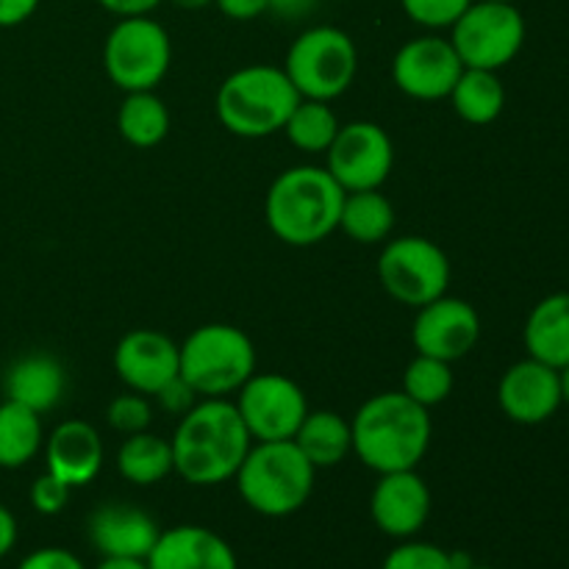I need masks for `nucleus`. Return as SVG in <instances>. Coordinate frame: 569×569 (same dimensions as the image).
<instances>
[{"mask_svg":"<svg viewBox=\"0 0 569 569\" xmlns=\"http://www.w3.org/2000/svg\"><path fill=\"white\" fill-rule=\"evenodd\" d=\"M381 569H456V561L439 545L403 542L383 559Z\"/></svg>","mask_w":569,"mask_h":569,"instance_id":"7c9ffc66","label":"nucleus"},{"mask_svg":"<svg viewBox=\"0 0 569 569\" xmlns=\"http://www.w3.org/2000/svg\"><path fill=\"white\" fill-rule=\"evenodd\" d=\"M94 569H148V559H120V556H103Z\"/></svg>","mask_w":569,"mask_h":569,"instance_id":"79ce46f5","label":"nucleus"},{"mask_svg":"<svg viewBox=\"0 0 569 569\" xmlns=\"http://www.w3.org/2000/svg\"><path fill=\"white\" fill-rule=\"evenodd\" d=\"M345 189L326 167H292L267 192V226L281 242L309 248L339 228Z\"/></svg>","mask_w":569,"mask_h":569,"instance_id":"7ed1b4c3","label":"nucleus"},{"mask_svg":"<svg viewBox=\"0 0 569 569\" xmlns=\"http://www.w3.org/2000/svg\"><path fill=\"white\" fill-rule=\"evenodd\" d=\"M353 453L378 476L415 470L431 445V417L426 406L403 392H381L356 411Z\"/></svg>","mask_w":569,"mask_h":569,"instance_id":"f03ea898","label":"nucleus"},{"mask_svg":"<svg viewBox=\"0 0 569 569\" xmlns=\"http://www.w3.org/2000/svg\"><path fill=\"white\" fill-rule=\"evenodd\" d=\"M44 459L48 472L61 478L70 489L87 487L103 467V439L89 422L67 420L56 426L44 442Z\"/></svg>","mask_w":569,"mask_h":569,"instance_id":"aec40b11","label":"nucleus"},{"mask_svg":"<svg viewBox=\"0 0 569 569\" xmlns=\"http://www.w3.org/2000/svg\"><path fill=\"white\" fill-rule=\"evenodd\" d=\"M42 415L6 398L0 403V467L20 470L44 445Z\"/></svg>","mask_w":569,"mask_h":569,"instance_id":"a878e982","label":"nucleus"},{"mask_svg":"<svg viewBox=\"0 0 569 569\" xmlns=\"http://www.w3.org/2000/svg\"><path fill=\"white\" fill-rule=\"evenodd\" d=\"M17 569H87L76 553L64 548H39L28 553Z\"/></svg>","mask_w":569,"mask_h":569,"instance_id":"c9c22d12","label":"nucleus"},{"mask_svg":"<svg viewBox=\"0 0 569 569\" xmlns=\"http://www.w3.org/2000/svg\"><path fill=\"white\" fill-rule=\"evenodd\" d=\"M217 9L222 11L231 20H256L259 14H264L270 9V0H214Z\"/></svg>","mask_w":569,"mask_h":569,"instance_id":"e433bc0d","label":"nucleus"},{"mask_svg":"<svg viewBox=\"0 0 569 569\" xmlns=\"http://www.w3.org/2000/svg\"><path fill=\"white\" fill-rule=\"evenodd\" d=\"M106 420H109V426L114 428V431H120L122 437H131V433L148 431L150 420H153V409H150L144 395H120V398H114L109 403Z\"/></svg>","mask_w":569,"mask_h":569,"instance_id":"2f4dec72","label":"nucleus"},{"mask_svg":"<svg viewBox=\"0 0 569 569\" xmlns=\"http://www.w3.org/2000/svg\"><path fill=\"white\" fill-rule=\"evenodd\" d=\"M283 131H287L289 142L303 150V153H326L333 139H337L339 120L326 100L300 98Z\"/></svg>","mask_w":569,"mask_h":569,"instance_id":"c85d7f7f","label":"nucleus"},{"mask_svg":"<svg viewBox=\"0 0 569 569\" xmlns=\"http://www.w3.org/2000/svg\"><path fill=\"white\" fill-rule=\"evenodd\" d=\"M450 44L465 67L498 72L515 61L526 44V20L515 3L472 0L450 26Z\"/></svg>","mask_w":569,"mask_h":569,"instance_id":"1a4fd4ad","label":"nucleus"},{"mask_svg":"<svg viewBox=\"0 0 569 569\" xmlns=\"http://www.w3.org/2000/svg\"><path fill=\"white\" fill-rule=\"evenodd\" d=\"M172 470L194 487H217L237 478L253 437L239 417L237 403L206 398L181 417L172 437Z\"/></svg>","mask_w":569,"mask_h":569,"instance_id":"f257e3e1","label":"nucleus"},{"mask_svg":"<svg viewBox=\"0 0 569 569\" xmlns=\"http://www.w3.org/2000/svg\"><path fill=\"white\" fill-rule=\"evenodd\" d=\"M370 515L378 531L392 539H411L431 515V492L415 470L383 472L370 498Z\"/></svg>","mask_w":569,"mask_h":569,"instance_id":"dca6fc26","label":"nucleus"},{"mask_svg":"<svg viewBox=\"0 0 569 569\" xmlns=\"http://www.w3.org/2000/svg\"><path fill=\"white\" fill-rule=\"evenodd\" d=\"M328 167L333 181L345 192H365V189H381L395 164V148L389 133L376 122H348L339 126L337 139L331 142Z\"/></svg>","mask_w":569,"mask_h":569,"instance_id":"f8f14e48","label":"nucleus"},{"mask_svg":"<svg viewBox=\"0 0 569 569\" xmlns=\"http://www.w3.org/2000/svg\"><path fill=\"white\" fill-rule=\"evenodd\" d=\"M14 545H17V520L14 515L0 503V559H6V556L11 553Z\"/></svg>","mask_w":569,"mask_h":569,"instance_id":"ea45409f","label":"nucleus"},{"mask_svg":"<svg viewBox=\"0 0 569 569\" xmlns=\"http://www.w3.org/2000/svg\"><path fill=\"white\" fill-rule=\"evenodd\" d=\"M339 228L359 244L387 242L395 231V206L378 189L345 192Z\"/></svg>","mask_w":569,"mask_h":569,"instance_id":"b1692460","label":"nucleus"},{"mask_svg":"<svg viewBox=\"0 0 569 569\" xmlns=\"http://www.w3.org/2000/svg\"><path fill=\"white\" fill-rule=\"evenodd\" d=\"M378 278L398 303L420 309L448 292L450 261L426 237L389 239L378 256Z\"/></svg>","mask_w":569,"mask_h":569,"instance_id":"9d476101","label":"nucleus"},{"mask_svg":"<svg viewBox=\"0 0 569 569\" xmlns=\"http://www.w3.org/2000/svg\"><path fill=\"white\" fill-rule=\"evenodd\" d=\"M559 383H561V403L569 406V365L559 370Z\"/></svg>","mask_w":569,"mask_h":569,"instance_id":"37998d69","label":"nucleus"},{"mask_svg":"<svg viewBox=\"0 0 569 569\" xmlns=\"http://www.w3.org/2000/svg\"><path fill=\"white\" fill-rule=\"evenodd\" d=\"M467 569H495V567H481V565H470Z\"/></svg>","mask_w":569,"mask_h":569,"instance_id":"a18cd8bd","label":"nucleus"},{"mask_svg":"<svg viewBox=\"0 0 569 569\" xmlns=\"http://www.w3.org/2000/svg\"><path fill=\"white\" fill-rule=\"evenodd\" d=\"M315 465L292 439L259 442L248 450L237 472L244 503L261 517H289L303 509L315 489Z\"/></svg>","mask_w":569,"mask_h":569,"instance_id":"39448f33","label":"nucleus"},{"mask_svg":"<svg viewBox=\"0 0 569 569\" xmlns=\"http://www.w3.org/2000/svg\"><path fill=\"white\" fill-rule=\"evenodd\" d=\"M400 392L409 395L415 403L431 409V406L445 403L450 392H453V370H450L448 361L417 353L411 365L406 367L403 389Z\"/></svg>","mask_w":569,"mask_h":569,"instance_id":"c756f323","label":"nucleus"},{"mask_svg":"<svg viewBox=\"0 0 569 569\" xmlns=\"http://www.w3.org/2000/svg\"><path fill=\"white\" fill-rule=\"evenodd\" d=\"M70 492L72 489L67 487L61 478H56L53 472H44V476H39L37 481L31 483V506L39 511V515L53 517L67 509V503H70Z\"/></svg>","mask_w":569,"mask_h":569,"instance_id":"72a5a7b5","label":"nucleus"},{"mask_svg":"<svg viewBox=\"0 0 569 569\" xmlns=\"http://www.w3.org/2000/svg\"><path fill=\"white\" fill-rule=\"evenodd\" d=\"M98 3L117 17H148L161 0H98Z\"/></svg>","mask_w":569,"mask_h":569,"instance_id":"58836bf2","label":"nucleus"},{"mask_svg":"<svg viewBox=\"0 0 569 569\" xmlns=\"http://www.w3.org/2000/svg\"><path fill=\"white\" fill-rule=\"evenodd\" d=\"M292 442L315 465V470L342 465L348 453H353L350 422L337 411H309Z\"/></svg>","mask_w":569,"mask_h":569,"instance_id":"5701e85b","label":"nucleus"},{"mask_svg":"<svg viewBox=\"0 0 569 569\" xmlns=\"http://www.w3.org/2000/svg\"><path fill=\"white\" fill-rule=\"evenodd\" d=\"M117 131L133 148H156L170 133V111L164 100L148 92H126L120 111H117Z\"/></svg>","mask_w":569,"mask_h":569,"instance_id":"bb28decb","label":"nucleus"},{"mask_svg":"<svg viewBox=\"0 0 569 569\" xmlns=\"http://www.w3.org/2000/svg\"><path fill=\"white\" fill-rule=\"evenodd\" d=\"M89 542L100 556L148 559L159 539V526L148 511L128 503H103L89 517Z\"/></svg>","mask_w":569,"mask_h":569,"instance_id":"a211bd4d","label":"nucleus"},{"mask_svg":"<svg viewBox=\"0 0 569 569\" xmlns=\"http://www.w3.org/2000/svg\"><path fill=\"white\" fill-rule=\"evenodd\" d=\"M176 6H181V9H203V6L214 3V0H172Z\"/></svg>","mask_w":569,"mask_h":569,"instance_id":"c03bdc74","label":"nucleus"},{"mask_svg":"<svg viewBox=\"0 0 569 569\" xmlns=\"http://www.w3.org/2000/svg\"><path fill=\"white\" fill-rule=\"evenodd\" d=\"M239 417L256 442H281L298 433L309 415L306 392L287 376L253 372L239 389Z\"/></svg>","mask_w":569,"mask_h":569,"instance_id":"9b49d317","label":"nucleus"},{"mask_svg":"<svg viewBox=\"0 0 569 569\" xmlns=\"http://www.w3.org/2000/svg\"><path fill=\"white\" fill-rule=\"evenodd\" d=\"M498 3H515V0H498Z\"/></svg>","mask_w":569,"mask_h":569,"instance_id":"49530a36","label":"nucleus"},{"mask_svg":"<svg viewBox=\"0 0 569 569\" xmlns=\"http://www.w3.org/2000/svg\"><path fill=\"white\" fill-rule=\"evenodd\" d=\"M178 372L203 398H226L256 372V348L248 333L226 322L200 326L178 345Z\"/></svg>","mask_w":569,"mask_h":569,"instance_id":"423d86ee","label":"nucleus"},{"mask_svg":"<svg viewBox=\"0 0 569 569\" xmlns=\"http://www.w3.org/2000/svg\"><path fill=\"white\" fill-rule=\"evenodd\" d=\"M472 0H400L406 17L422 28H450L467 11Z\"/></svg>","mask_w":569,"mask_h":569,"instance_id":"473e14b6","label":"nucleus"},{"mask_svg":"<svg viewBox=\"0 0 569 569\" xmlns=\"http://www.w3.org/2000/svg\"><path fill=\"white\" fill-rule=\"evenodd\" d=\"M356 70H359V53L353 39L333 26H317L300 33L283 61V72L300 98L326 100V103L348 92Z\"/></svg>","mask_w":569,"mask_h":569,"instance_id":"0eeeda50","label":"nucleus"},{"mask_svg":"<svg viewBox=\"0 0 569 569\" xmlns=\"http://www.w3.org/2000/svg\"><path fill=\"white\" fill-rule=\"evenodd\" d=\"M172 64V42L164 26L150 17H122L103 44L106 76L122 92L156 89Z\"/></svg>","mask_w":569,"mask_h":569,"instance_id":"6e6552de","label":"nucleus"},{"mask_svg":"<svg viewBox=\"0 0 569 569\" xmlns=\"http://www.w3.org/2000/svg\"><path fill=\"white\" fill-rule=\"evenodd\" d=\"M39 9V0H0V28H14Z\"/></svg>","mask_w":569,"mask_h":569,"instance_id":"4c0bfd02","label":"nucleus"},{"mask_svg":"<svg viewBox=\"0 0 569 569\" xmlns=\"http://www.w3.org/2000/svg\"><path fill=\"white\" fill-rule=\"evenodd\" d=\"M448 98L461 120L472 122V126H489V122L503 114L506 89L500 83L498 72L465 67Z\"/></svg>","mask_w":569,"mask_h":569,"instance_id":"393cba45","label":"nucleus"},{"mask_svg":"<svg viewBox=\"0 0 569 569\" xmlns=\"http://www.w3.org/2000/svg\"><path fill=\"white\" fill-rule=\"evenodd\" d=\"M498 403L517 426L548 422L561 406L559 370L537 359H522L503 372L498 387Z\"/></svg>","mask_w":569,"mask_h":569,"instance_id":"2eb2a0df","label":"nucleus"},{"mask_svg":"<svg viewBox=\"0 0 569 569\" xmlns=\"http://www.w3.org/2000/svg\"><path fill=\"white\" fill-rule=\"evenodd\" d=\"M148 569H239L231 545L203 526L161 531L148 556Z\"/></svg>","mask_w":569,"mask_h":569,"instance_id":"6ab92c4d","label":"nucleus"},{"mask_svg":"<svg viewBox=\"0 0 569 569\" xmlns=\"http://www.w3.org/2000/svg\"><path fill=\"white\" fill-rule=\"evenodd\" d=\"M67 387L64 367L48 353H33L6 372V398L28 406L37 415L56 409Z\"/></svg>","mask_w":569,"mask_h":569,"instance_id":"4be33fe9","label":"nucleus"},{"mask_svg":"<svg viewBox=\"0 0 569 569\" xmlns=\"http://www.w3.org/2000/svg\"><path fill=\"white\" fill-rule=\"evenodd\" d=\"M114 370L131 392L156 395L178 376V345L167 333L137 328L117 345Z\"/></svg>","mask_w":569,"mask_h":569,"instance_id":"f3484780","label":"nucleus"},{"mask_svg":"<svg viewBox=\"0 0 569 569\" xmlns=\"http://www.w3.org/2000/svg\"><path fill=\"white\" fill-rule=\"evenodd\" d=\"M465 72L459 53L442 37H417L395 53L392 78L400 92L415 100H439L453 92L456 81Z\"/></svg>","mask_w":569,"mask_h":569,"instance_id":"ddd939ff","label":"nucleus"},{"mask_svg":"<svg viewBox=\"0 0 569 569\" xmlns=\"http://www.w3.org/2000/svg\"><path fill=\"white\" fill-rule=\"evenodd\" d=\"M315 3L317 0H270V9L267 11L283 17V20H298L306 11L315 9Z\"/></svg>","mask_w":569,"mask_h":569,"instance_id":"a19ab883","label":"nucleus"},{"mask_svg":"<svg viewBox=\"0 0 569 569\" xmlns=\"http://www.w3.org/2000/svg\"><path fill=\"white\" fill-rule=\"evenodd\" d=\"M300 103L283 67L250 64L231 72L217 89V117L233 137L261 139L283 131Z\"/></svg>","mask_w":569,"mask_h":569,"instance_id":"20e7f679","label":"nucleus"},{"mask_svg":"<svg viewBox=\"0 0 569 569\" xmlns=\"http://www.w3.org/2000/svg\"><path fill=\"white\" fill-rule=\"evenodd\" d=\"M117 472L128 483L153 487L172 472V445L156 433H131L117 453Z\"/></svg>","mask_w":569,"mask_h":569,"instance_id":"cd10ccee","label":"nucleus"},{"mask_svg":"<svg viewBox=\"0 0 569 569\" xmlns=\"http://www.w3.org/2000/svg\"><path fill=\"white\" fill-rule=\"evenodd\" d=\"M526 350L531 359L561 370L569 365V292L539 300L526 320Z\"/></svg>","mask_w":569,"mask_h":569,"instance_id":"412c9836","label":"nucleus"},{"mask_svg":"<svg viewBox=\"0 0 569 569\" xmlns=\"http://www.w3.org/2000/svg\"><path fill=\"white\" fill-rule=\"evenodd\" d=\"M481 339V317L467 300L442 298L420 306L415 328H411V342L417 353L433 356L448 365L465 359Z\"/></svg>","mask_w":569,"mask_h":569,"instance_id":"4468645a","label":"nucleus"},{"mask_svg":"<svg viewBox=\"0 0 569 569\" xmlns=\"http://www.w3.org/2000/svg\"><path fill=\"white\" fill-rule=\"evenodd\" d=\"M156 398H159V406L167 411V415L183 417L194 406V398H198V392H194V389L189 387L187 381H183L181 372H178L172 381H167L164 387L156 392Z\"/></svg>","mask_w":569,"mask_h":569,"instance_id":"f704fd0d","label":"nucleus"}]
</instances>
